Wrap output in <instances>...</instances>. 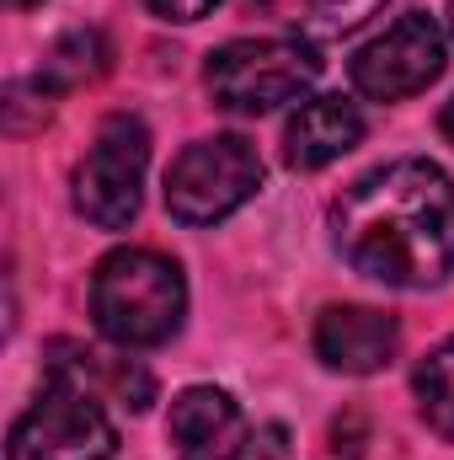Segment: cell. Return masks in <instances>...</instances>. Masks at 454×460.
I'll list each match as a JSON object with an SVG mask.
<instances>
[{"mask_svg":"<svg viewBox=\"0 0 454 460\" xmlns=\"http://www.w3.org/2000/svg\"><path fill=\"white\" fill-rule=\"evenodd\" d=\"M337 252L380 284L433 289L454 273V182L433 161L363 172L332 209Z\"/></svg>","mask_w":454,"mask_h":460,"instance_id":"cell-1","label":"cell"},{"mask_svg":"<svg viewBox=\"0 0 454 460\" xmlns=\"http://www.w3.org/2000/svg\"><path fill=\"white\" fill-rule=\"evenodd\" d=\"M188 316L182 268L150 246H118L92 273V322L118 348H161Z\"/></svg>","mask_w":454,"mask_h":460,"instance_id":"cell-2","label":"cell"},{"mask_svg":"<svg viewBox=\"0 0 454 460\" xmlns=\"http://www.w3.org/2000/svg\"><path fill=\"white\" fill-rule=\"evenodd\" d=\"M321 75V59L300 38H235L209 54V92L230 113H273L300 102Z\"/></svg>","mask_w":454,"mask_h":460,"instance_id":"cell-3","label":"cell"},{"mask_svg":"<svg viewBox=\"0 0 454 460\" xmlns=\"http://www.w3.org/2000/svg\"><path fill=\"white\" fill-rule=\"evenodd\" d=\"M262 188V155L240 134L193 139L166 172V209L182 226H214Z\"/></svg>","mask_w":454,"mask_h":460,"instance_id":"cell-4","label":"cell"},{"mask_svg":"<svg viewBox=\"0 0 454 460\" xmlns=\"http://www.w3.org/2000/svg\"><path fill=\"white\" fill-rule=\"evenodd\" d=\"M118 429L102 402L59 375H48L43 396L11 423L5 456L11 460H113Z\"/></svg>","mask_w":454,"mask_h":460,"instance_id":"cell-5","label":"cell"},{"mask_svg":"<svg viewBox=\"0 0 454 460\" xmlns=\"http://www.w3.org/2000/svg\"><path fill=\"white\" fill-rule=\"evenodd\" d=\"M144 166H150V134H144V123L128 113H113L97 128L86 161L75 166V209L97 230H123L139 215Z\"/></svg>","mask_w":454,"mask_h":460,"instance_id":"cell-6","label":"cell"},{"mask_svg":"<svg viewBox=\"0 0 454 460\" xmlns=\"http://www.w3.org/2000/svg\"><path fill=\"white\" fill-rule=\"evenodd\" d=\"M347 75H353V92L369 97V102H401V97L428 92L444 75V32H439V22L423 16V11L396 16L380 38H369L353 54Z\"/></svg>","mask_w":454,"mask_h":460,"instance_id":"cell-7","label":"cell"},{"mask_svg":"<svg viewBox=\"0 0 454 460\" xmlns=\"http://www.w3.org/2000/svg\"><path fill=\"white\" fill-rule=\"evenodd\" d=\"M177 460H257L246 412L214 385H188L166 418Z\"/></svg>","mask_w":454,"mask_h":460,"instance_id":"cell-8","label":"cell"},{"mask_svg":"<svg viewBox=\"0 0 454 460\" xmlns=\"http://www.w3.org/2000/svg\"><path fill=\"white\" fill-rule=\"evenodd\" d=\"M316 358L337 375H374L396 358V316L374 305H327L316 316Z\"/></svg>","mask_w":454,"mask_h":460,"instance_id":"cell-9","label":"cell"},{"mask_svg":"<svg viewBox=\"0 0 454 460\" xmlns=\"http://www.w3.org/2000/svg\"><path fill=\"white\" fill-rule=\"evenodd\" d=\"M358 139H363V113L347 97H305L284 123V161L294 172H316L347 155Z\"/></svg>","mask_w":454,"mask_h":460,"instance_id":"cell-10","label":"cell"},{"mask_svg":"<svg viewBox=\"0 0 454 460\" xmlns=\"http://www.w3.org/2000/svg\"><path fill=\"white\" fill-rule=\"evenodd\" d=\"M108 59H113L108 38H102L97 27H75V32H65V38L48 49L43 81H48L54 92H59V86H86V81H97V75L108 70Z\"/></svg>","mask_w":454,"mask_h":460,"instance_id":"cell-11","label":"cell"},{"mask_svg":"<svg viewBox=\"0 0 454 460\" xmlns=\"http://www.w3.org/2000/svg\"><path fill=\"white\" fill-rule=\"evenodd\" d=\"M417 412H423V423L439 434V439H450L454 445V338L450 343H439L423 364H417Z\"/></svg>","mask_w":454,"mask_h":460,"instance_id":"cell-12","label":"cell"},{"mask_svg":"<svg viewBox=\"0 0 454 460\" xmlns=\"http://www.w3.org/2000/svg\"><path fill=\"white\" fill-rule=\"evenodd\" d=\"M380 5H385V0H310L305 16H300V27H305L310 38H342V32L363 27Z\"/></svg>","mask_w":454,"mask_h":460,"instance_id":"cell-13","label":"cell"},{"mask_svg":"<svg viewBox=\"0 0 454 460\" xmlns=\"http://www.w3.org/2000/svg\"><path fill=\"white\" fill-rule=\"evenodd\" d=\"M155 16H166V22H204L220 0H144Z\"/></svg>","mask_w":454,"mask_h":460,"instance_id":"cell-14","label":"cell"},{"mask_svg":"<svg viewBox=\"0 0 454 460\" xmlns=\"http://www.w3.org/2000/svg\"><path fill=\"white\" fill-rule=\"evenodd\" d=\"M439 128H444V139H450V145H454V102H450V108H444V118H439Z\"/></svg>","mask_w":454,"mask_h":460,"instance_id":"cell-15","label":"cell"},{"mask_svg":"<svg viewBox=\"0 0 454 460\" xmlns=\"http://www.w3.org/2000/svg\"><path fill=\"white\" fill-rule=\"evenodd\" d=\"M450 32H454V5H450Z\"/></svg>","mask_w":454,"mask_h":460,"instance_id":"cell-16","label":"cell"},{"mask_svg":"<svg viewBox=\"0 0 454 460\" xmlns=\"http://www.w3.org/2000/svg\"><path fill=\"white\" fill-rule=\"evenodd\" d=\"M16 5H27V0H16Z\"/></svg>","mask_w":454,"mask_h":460,"instance_id":"cell-17","label":"cell"}]
</instances>
